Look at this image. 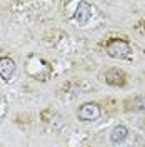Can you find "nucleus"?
Masks as SVG:
<instances>
[{"label":"nucleus","instance_id":"obj_1","mask_svg":"<svg viewBox=\"0 0 145 147\" xmlns=\"http://www.w3.org/2000/svg\"><path fill=\"white\" fill-rule=\"evenodd\" d=\"M105 52L112 59H128L132 55V47L124 38H110L105 45Z\"/></svg>","mask_w":145,"mask_h":147},{"label":"nucleus","instance_id":"obj_2","mask_svg":"<svg viewBox=\"0 0 145 147\" xmlns=\"http://www.w3.org/2000/svg\"><path fill=\"white\" fill-rule=\"evenodd\" d=\"M100 115H102V110L95 102H85L77 110V117L83 122H95L100 119Z\"/></svg>","mask_w":145,"mask_h":147},{"label":"nucleus","instance_id":"obj_3","mask_svg":"<svg viewBox=\"0 0 145 147\" xmlns=\"http://www.w3.org/2000/svg\"><path fill=\"white\" fill-rule=\"evenodd\" d=\"M92 15H93V9H92L90 3H87V2H79L75 10H73V18H75V22L80 27L87 25L90 22Z\"/></svg>","mask_w":145,"mask_h":147},{"label":"nucleus","instance_id":"obj_4","mask_svg":"<svg viewBox=\"0 0 145 147\" xmlns=\"http://www.w3.org/2000/svg\"><path fill=\"white\" fill-rule=\"evenodd\" d=\"M17 72V64L10 57H0V79L3 82H10Z\"/></svg>","mask_w":145,"mask_h":147},{"label":"nucleus","instance_id":"obj_5","mask_svg":"<svg viewBox=\"0 0 145 147\" xmlns=\"http://www.w3.org/2000/svg\"><path fill=\"white\" fill-rule=\"evenodd\" d=\"M105 82L110 85H124L125 84V75L120 69H109L105 72Z\"/></svg>","mask_w":145,"mask_h":147},{"label":"nucleus","instance_id":"obj_6","mask_svg":"<svg viewBox=\"0 0 145 147\" xmlns=\"http://www.w3.org/2000/svg\"><path fill=\"white\" fill-rule=\"evenodd\" d=\"M127 137H128V129L125 125H122V124L115 125V127L112 129V132H110V142L115 144V146L122 144Z\"/></svg>","mask_w":145,"mask_h":147},{"label":"nucleus","instance_id":"obj_7","mask_svg":"<svg viewBox=\"0 0 145 147\" xmlns=\"http://www.w3.org/2000/svg\"><path fill=\"white\" fill-rule=\"evenodd\" d=\"M144 27H145V24H144Z\"/></svg>","mask_w":145,"mask_h":147}]
</instances>
